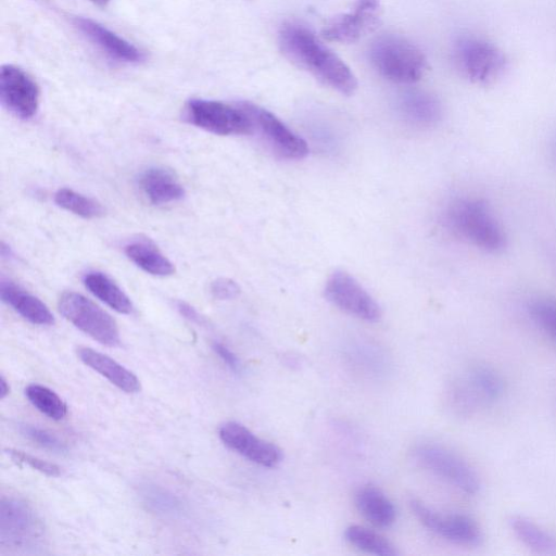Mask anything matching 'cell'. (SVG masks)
Wrapping results in <instances>:
<instances>
[{"mask_svg": "<svg viewBox=\"0 0 556 556\" xmlns=\"http://www.w3.org/2000/svg\"><path fill=\"white\" fill-rule=\"evenodd\" d=\"M5 453L10 456V458L20 464H25L29 466L30 468L38 470L41 473H45L49 477H58L61 475V468L50 462H47L45 459L38 458L36 456L29 455L25 452L9 448L5 450Z\"/></svg>", "mask_w": 556, "mask_h": 556, "instance_id": "cell-32", "label": "cell"}, {"mask_svg": "<svg viewBox=\"0 0 556 556\" xmlns=\"http://www.w3.org/2000/svg\"><path fill=\"white\" fill-rule=\"evenodd\" d=\"M466 374L477 387L488 405L498 401L503 396L505 391L504 380L492 367L476 365Z\"/></svg>", "mask_w": 556, "mask_h": 556, "instance_id": "cell-26", "label": "cell"}, {"mask_svg": "<svg viewBox=\"0 0 556 556\" xmlns=\"http://www.w3.org/2000/svg\"><path fill=\"white\" fill-rule=\"evenodd\" d=\"M218 434L226 446L252 463L270 468L282 460V453L278 446L256 437L239 422L223 424Z\"/></svg>", "mask_w": 556, "mask_h": 556, "instance_id": "cell-14", "label": "cell"}, {"mask_svg": "<svg viewBox=\"0 0 556 556\" xmlns=\"http://www.w3.org/2000/svg\"><path fill=\"white\" fill-rule=\"evenodd\" d=\"M85 287L99 300L114 311L122 314H129L132 311V303L127 294L105 274L101 271H89L84 276Z\"/></svg>", "mask_w": 556, "mask_h": 556, "instance_id": "cell-21", "label": "cell"}, {"mask_svg": "<svg viewBox=\"0 0 556 556\" xmlns=\"http://www.w3.org/2000/svg\"><path fill=\"white\" fill-rule=\"evenodd\" d=\"M0 294L4 303L31 324L50 326L54 323V317L47 305L20 286L2 280Z\"/></svg>", "mask_w": 556, "mask_h": 556, "instance_id": "cell-18", "label": "cell"}, {"mask_svg": "<svg viewBox=\"0 0 556 556\" xmlns=\"http://www.w3.org/2000/svg\"><path fill=\"white\" fill-rule=\"evenodd\" d=\"M58 307L70 323L99 343L108 346L119 344L115 320L83 294L73 291L62 293Z\"/></svg>", "mask_w": 556, "mask_h": 556, "instance_id": "cell-6", "label": "cell"}, {"mask_svg": "<svg viewBox=\"0 0 556 556\" xmlns=\"http://www.w3.org/2000/svg\"><path fill=\"white\" fill-rule=\"evenodd\" d=\"M509 526L516 538L535 553L549 554L556 548L554 538L527 517L511 516Z\"/></svg>", "mask_w": 556, "mask_h": 556, "instance_id": "cell-22", "label": "cell"}, {"mask_svg": "<svg viewBox=\"0 0 556 556\" xmlns=\"http://www.w3.org/2000/svg\"><path fill=\"white\" fill-rule=\"evenodd\" d=\"M271 149L287 160H302L309 148L304 139L293 132L271 112L252 103H241Z\"/></svg>", "mask_w": 556, "mask_h": 556, "instance_id": "cell-11", "label": "cell"}, {"mask_svg": "<svg viewBox=\"0 0 556 556\" xmlns=\"http://www.w3.org/2000/svg\"><path fill=\"white\" fill-rule=\"evenodd\" d=\"M369 59L382 77L397 84L418 81L428 67L424 52L397 35L377 38L370 46Z\"/></svg>", "mask_w": 556, "mask_h": 556, "instance_id": "cell-3", "label": "cell"}, {"mask_svg": "<svg viewBox=\"0 0 556 556\" xmlns=\"http://www.w3.org/2000/svg\"><path fill=\"white\" fill-rule=\"evenodd\" d=\"M177 309L188 320L195 323V324L203 323L201 315L190 304L180 301L177 303Z\"/></svg>", "mask_w": 556, "mask_h": 556, "instance_id": "cell-35", "label": "cell"}, {"mask_svg": "<svg viewBox=\"0 0 556 556\" xmlns=\"http://www.w3.org/2000/svg\"><path fill=\"white\" fill-rule=\"evenodd\" d=\"M403 111L419 123L435 122L441 108L435 98L422 92L406 94L402 101Z\"/></svg>", "mask_w": 556, "mask_h": 556, "instance_id": "cell-28", "label": "cell"}, {"mask_svg": "<svg viewBox=\"0 0 556 556\" xmlns=\"http://www.w3.org/2000/svg\"><path fill=\"white\" fill-rule=\"evenodd\" d=\"M89 1H91L92 3H94V4L99 5V7H105V5L109 4V2L111 0H89Z\"/></svg>", "mask_w": 556, "mask_h": 556, "instance_id": "cell-37", "label": "cell"}, {"mask_svg": "<svg viewBox=\"0 0 556 556\" xmlns=\"http://www.w3.org/2000/svg\"><path fill=\"white\" fill-rule=\"evenodd\" d=\"M409 506L427 529L450 542L473 546L479 544L482 539L479 525L470 516L441 514L418 500H412Z\"/></svg>", "mask_w": 556, "mask_h": 556, "instance_id": "cell-10", "label": "cell"}, {"mask_svg": "<svg viewBox=\"0 0 556 556\" xmlns=\"http://www.w3.org/2000/svg\"><path fill=\"white\" fill-rule=\"evenodd\" d=\"M40 91L37 83L22 68L5 64L0 73L2 104L15 116L31 118L39 106Z\"/></svg>", "mask_w": 556, "mask_h": 556, "instance_id": "cell-12", "label": "cell"}, {"mask_svg": "<svg viewBox=\"0 0 556 556\" xmlns=\"http://www.w3.org/2000/svg\"><path fill=\"white\" fill-rule=\"evenodd\" d=\"M212 348L216 355L224 362V364L233 372L241 370V363L238 356L224 343L215 341Z\"/></svg>", "mask_w": 556, "mask_h": 556, "instance_id": "cell-34", "label": "cell"}, {"mask_svg": "<svg viewBox=\"0 0 556 556\" xmlns=\"http://www.w3.org/2000/svg\"><path fill=\"white\" fill-rule=\"evenodd\" d=\"M413 456L424 468L468 494L479 492L480 480L475 469L459 455L438 444H421L415 447Z\"/></svg>", "mask_w": 556, "mask_h": 556, "instance_id": "cell-8", "label": "cell"}, {"mask_svg": "<svg viewBox=\"0 0 556 556\" xmlns=\"http://www.w3.org/2000/svg\"><path fill=\"white\" fill-rule=\"evenodd\" d=\"M185 114L189 123L215 135H248L254 130L253 121L241 103L233 106L220 101L191 99Z\"/></svg>", "mask_w": 556, "mask_h": 556, "instance_id": "cell-5", "label": "cell"}, {"mask_svg": "<svg viewBox=\"0 0 556 556\" xmlns=\"http://www.w3.org/2000/svg\"><path fill=\"white\" fill-rule=\"evenodd\" d=\"M344 536L356 548L372 555L395 556V546L379 533L362 526L346 528Z\"/></svg>", "mask_w": 556, "mask_h": 556, "instance_id": "cell-24", "label": "cell"}, {"mask_svg": "<svg viewBox=\"0 0 556 556\" xmlns=\"http://www.w3.org/2000/svg\"><path fill=\"white\" fill-rule=\"evenodd\" d=\"M448 227L457 236L476 248L489 252H501L506 245L502 225L491 207L476 198L459 199L446 213Z\"/></svg>", "mask_w": 556, "mask_h": 556, "instance_id": "cell-2", "label": "cell"}, {"mask_svg": "<svg viewBox=\"0 0 556 556\" xmlns=\"http://www.w3.org/2000/svg\"><path fill=\"white\" fill-rule=\"evenodd\" d=\"M10 392L9 383L7 382L5 378L1 376L0 378V397L4 399Z\"/></svg>", "mask_w": 556, "mask_h": 556, "instance_id": "cell-36", "label": "cell"}, {"mask_svg": "<svg viewBox=\"0 0 556 556\" xmlns=\"http://www.w3.org/2000/svg\"><path fill=\"white\" fill-rule=\"evenodd\" d=\"M73 24L83 36L111 59L130 64H137L144 60V54L140 49L100 23L88 17L77 16L73 20Z\"/></svg>", "mask_w": 556, "mask_h": 556, "instance_id": "cell-15", "label": "cell"}, {"mask_svg": "<svg viewBox=\"0 0 556 556\" xmlns=\"http://www.w3.org/2000/svg\"><path fill=\"white\" fill-rule=\"evenodd\" d=\"M18 430L24 437L45 448L58 453H64L67 451L66 444L55 434L46 429L28 424H21L18 425Z\"/></svg>", "mask_w": 556, "mask_h": 556, "instance_id": "cell-31", "label": "cell"}, {"mask_svg": "<svg viewBox=\"0 0 556 556\" xmlns=\"http://www.w3.org/2000/svg\"><path fill=\"white\" fill-rule=\"evenodd\" d=\"M210 290L218 300H231L240 293L238 283L229 278H217L211 283Z\"/></svg>", "mask_w": 556, "mask_h": 556, "instance_id": "cell-33", "label": "cell"}, {"mask_svg": "<svg viewBox=\"0 0 556 556\" xmlns=\"http://www.w3.org/2000/svg\"><path fill=\"white\" fill-rule=\"evenodd\" d=\"M25 394L39 412L53 420H61L67 414V406L64 401L45 386L29 384L25 389Z\"/></svg>", "mask_w": 556, "mask_h": 556, "instance_id": "cell-27", "label": "cell"}, {"mask_svg": "<svg viewBox=\"0 0 556 556\" xmlns=\"http://www.w3.org/2000/svg\"><path fill=\"white\" fill-rule=\"evenodd\" d=\"M124 252L134 264L150 275L166 277L175 273L174 264L149 240L130 241Z\"/></svg>", "mask_w": 556, "mask_h": 556, "instance_id": "cell-20", "label": "cell"}, {"mask_svg": "<svg viewBox=\"0 0 556 556\" xmlns=\"http://www.w3.org/2000/svg\"><path fill=\"white\" fill-rule=\"evenodd\" d=\"M455 60L463 75L478 85L495 81L508 64L505 53L495 43L477 36L457 40Z\"/></svg>", "mask_w": 556, "mask_h": 556, "instance_id": "cell-4", "label": "cell"}, {"mask_svg": "<svg viewBox=\"0 0 556 556\" xmlns=\"http://www.w3.org/2000/svg\"><path fill=\"white\" fill-rule=\"evenodd\" d=\"M141 495L148 507L155 513L174 516L182 511L180 500L161 486L147 484L142 488Z\"/></svg>", "mask_w": 556, "mask_h": 556, "instance_id": "cell-29", "label": "cell"}, {"mask_svg": "<svg viewBox=\"0 0 556 556\" xmlns=\"http://www.w3.org/2000/svg\"><path fill=\"white\" fill-rule=\"evenodd\" d=\"M144 197L154 205L177 202L185 197V189L175 173L165 167H150L138 180Z\"/></svg>", "mask_w": 556, "mask_h": 556, "instance_id": "cell-16", "label": "cell"}, {"mask_svg": "<svg viewBox=\"0 0 556 556\" xmlns=\"http://www.w3.org/2000/svg\"><path fill=\"white\" fill-rule=\"evenodd\" d=\"M355 505L361 515L378 528L394 523L396 510L389 497L378 488L365 485L355 494Z\"/></svg>", "mask_w": 556, "mask_h": 556, "instance_id": "cell-19", "label": "cell"}, {"mask_svg": "<svg viewBox=\"0 0 556 556\" xmlns=\"http://www.w3.org/2000/svg\"><path fill=\"white\" fill-rule=\"evenodd\" d=\"M325 296L341 311L359 319L375 323L381 309L375 299L350 274L334 271L326 282Z\"/></svg>", "mask_w": 556, "mask_h": 556, "instance_id": "cell-9", "label": "cell"}, {"mask_svg": "<svg viewBox=\"0 0 556 556\" xmlns=\"http://www.w3.org/2000/svg\"><path fill=\"white\" fill-rule=\"evenodd\" d=\"M43 536L42 523L26 502L2 497L0 506V546L10 551L35 548Z\"/></svg>", "mask_w": 556, "mask_h": 556, "instance_id": "cell-7", "label": "cell"}, {"mask_svg": "<svg viewBox=\"0 0 556 556\" xmlns=\"http://www.w3.org/2000/svg\"><path fill=\"white\" fill-rule=\"evenodd\" d=\"M278 45L282 54L331 89L351 96L357 80L350 67L306 26L289 22L281 26Z\"/></svg>", "mask_w": 556, "mask_h": 556, "instance_id": "cell-1", "label": "cell"}, {"mask_svg": "<svg viewBox=\"0 0 556 556\" xmlns=\"http://www.w3.org/2000/svg\"><path fill=\"white\" fill-rule=\"evenodd\" d=\"M451 408L459 416L468 417L488 406L479 390L467 375L456 379L447 392Z\"/></svg>", "mask_w": 556, "mask_h": 556, "instance_id": "cell-23", "label": "cell"}, {"mask_svg": "<svg viewBox=\"0 0 556 556\" xmlns=\"http://www.w3.org/2000/svg\"><path fill=\"white\" fill-rule=\"evenodd\" d=\"M380 15V0H357L349 12L334 17L324 27L323 37L341 43L355 42L377 26Z\"/></svg>", "mask_w": 556, "mask_h": 556, "instance_id": "cell-13", "label": "cell"}, {"mask_svg": "<svg viewBox=\"0 0 556 556\" xmlns=\"http://www.w3.org/2000/svg\"><path fill=\"white\" fill-rule=\"evenodd\" d=\"M80 361L126 393L140 391L139 379L110 356L93 349L81 346L77 350Z\"/></svg>", "mask_w": 556, "mask_h": 556, "instance_id": "cell-17", "label": "cell"}, {"mask_svg": "<svg viewBox=\"0 0 556 556\" xmlns=\"http://www.w3.org/2000/svg\"><path fill=\"white\" fill-rule=\"evenodd\" d=\"M533 321L556 341V301L536 299L528 306Z\"/></svg>", "mask_w": 556, "mask_h": 556, "instance_id": "cell-30", "label": "cell"}, {"mask_svg": "<svg viewBox=\"0 0 556 556\" xmlns=\"http://www.w3.org/2000/svg\"><path fill=\"white\" fill-rule=\"evenodd\" d=\"M54 202L62 208L83 218H97L104 215V207L97 200L72 189L62 188L54 194Z\"/></svg>", "mask_w": 556, "mask_h": 556, "instance_id": "cell-25", "label": "cell"}]
</instances>
